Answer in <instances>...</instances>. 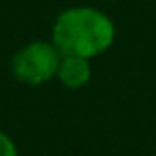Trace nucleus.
I'll use <instances>...</instances> for the list:
<instances>
[{
	"label": "nucleus",
	"mask_w": 156,
	"mask_h": 156,
	"mask_svg": "<svg viewBox=\"0 0 156 156\" xmlns=\"http://www.w3.org/2000/svg\"><path fill=\"white\" fill-rule=\"evenodd\" d=\"M60 60H62V54L51 43V39L49 41L37 39V41L22 45L13 54L11 73L20 83L30 86V88H39V86L56 79Z\"/></svg>",
	"instance_id": "obj_2"
},
{
	"label": "nucleus",
	"mask_w": 156,
	"mask_h": 156,
	"mask_svg": "<svg viewBox=\"0 0 156 156\" xmlns=\"http://www.w3.org/2000/svg\"><path fill=\"white\" fill-rule=\"evenodd\" d=\"M0 156H20L13 137L7 135L5 130H0Z\"/></svg>",
	"instance_id": "obj_4"
},
{
	"label": "nucleus",
	"mask_w": 156,
	"mask_h": 156,
	"mask_svg": "<svg viewBox=\"0 0 156 156\" xmlns=\"http://www.w3.org/2000/svg\"><path fill=\"white\" fill-rule=\"evenodd\" d=\"M56 79L69 90L83 88L92 79V60L81 56H62Z\"/></svg>",
	"instance_id": "obj_3"
},
{
	"label": "nucleus",
	"mask_w": 156,
	"mask_h": 156,
	"mask_svg": "<svg viewBox=\"0 0 156 156\" xmlns=\"http://www.w3.org/2000/svg\"><path fill=\"white\" fill-rule=\"evenodd\" d=\"M113 41V20L105 11L88 5H77L60 11L51 26V43L62 56H81L94 60L111 49Z\"/></svg>",
	"instance_id": "obj_1"
}]
</instances>
